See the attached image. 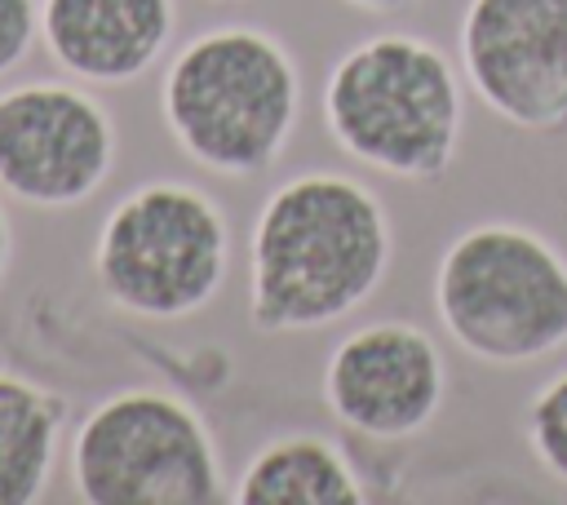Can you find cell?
Returning <instances> with one entry per match:
<instances>
[{"label":"cell","mask_w":567,"mask_h":505,"mask_svg":"<svg viewBox=\"0 0 567 505\" xmlns=\"http://www.w3.org/2000/svg\"><path fill=\"white\" fill-rule=\"evenodd\" d=\"M394 230L381 195L350 173H301L266 195L248 230V323L266 337L319 332L385 279Z\"/></svg>","instance_id":"cell-1"},{"label":"cell","mask_w":567,"mask_h":505,"mask_svg":"<svg viewBox=\"0 0 567 505\" xmlns=\"http://www.w3.org/2000/svg\"><path fill=\"white\" fill-rule=\"evenodd\" d=\"M319 106L332 146L394 182H434L461 151L465 89L452 58L425 35L359 40L332 62Z\"/></svg>","instance_id":"cell-2"},{"label":"cell","mask_w":567,"mask_h":505,"mask_svg":"<svg viewBox=\"0 0 567 505\" xmlns=\"http://www.w3.org/2000/svg\"><path fill=\"white\" fill-rule=\"evenodd\" d=\"M159 115L182 155L204 173L252 177L292 142L301 71L270 31L213 27L168 58Z\"/></svg>","instance_id":"cell-3"},{"label":"cell","mask_w":567,"mask_h":505,"mask_svg":"<svg viewBox=\"0 0 567 505\" xmlns=\"http://www.w3.org/2000/svg\"><path fill=\"white\" fill-rule=\"evenodd\" d=\"M434 315L478 363H540L567 346V257L532 226L474 221L439 252Z\"/></svg>","instance_id":"cell-4"},{"label":"cell","mask_w":567,"mask_h":505,"mask_svg":"<svg viewBox=\"0 0 567 505\" xmlns=\"http://www.w3.org/2000/svg\"><path fill=\"white\" fill-rule=\"evenodd\" d=\"M89 266L115 310L173 323L199 315L221 292L230 221L221 204L190 182H142L102 217Z\"/></svg>","instance_id":"cell-5"},{"label":"cell","mask_w":567,"mask_h":505,"mask_svg":"<svg viewBox=\"0 0 567 505\" xmlns=\"http://www.w3.org/2000/svg\"><path fill=\"white\" fill-rule=\"evenodd\" d=\"M71 487L89 505L230 501L204 416L168 390H115L84 412L66 443Z\"/></svg>","instance_id":"cell-6"},{"label":"cell","mask_w":567,"mask_h":505,"mask_svg":"<svg viewBox=\"0 0 567 505\" xmlns=\"http://www.w3.org/2000/svg\"><path fill=\"white\" fill-rule=\"evenodd\" d=\"M115 168V120L89 84L0 89V190L27 208H80Z\"/></svg>","instance_id":"cell-7"},{"label":"cell","mask_w":567,"mask_h":505,"mask_svg":"<svg viewBox=\"0 0 567 505\" xmlns=\"http://www.w3.org/2000/svg\"><path fill=\"white\" fill-rule=\"evenodd\" d=\"M456 58L496 120L523 133L567 128V0H470Z\"/></svg>","instance_id":"cell-8"},{"label":"cell","mask_w":567,"mask_h":505,"mask_svg":"<svg viewBox=\"0 0 567 505\" xmlns=\"http://www.w3.org/2000/svg\"><path fill=\"white\" fill-rule=\"evenodd\" d=\"M323 408L359 439H416L447 399V359L439 341L403 319H377L346 332L323 359Z\"/></svg>","instance_id":"cell-9"},{"label":"cell","mask_w":567,"mask_h":505,"mask_svg":"<svg viewBox=\"0 0 567 505\" xmlns=\"http://www.w3.org/2000/svg\"><path fill=\"white\" fill-rule=\"evenodd\" d=\"M173 0H40L49 58L89 89L142 80L173 40Z\"/></svg>","instance_id":"cell-10"},{"label":"cell","mask_w":567,"mask_h":505,"mask_svg":"<svg viewBox=\"0 0 567 505\" xmlns=\"http://www.w3.org/2000/svg\"><path fill=\"white\" fill-rule=\"evenodd\" d=\"M235 505H368V487L337 439L292 430L261 443L230 487Z\"/></svg>","instance_id":"cell-11"},{"label":"cell","mask_w":567,"mask_h":505,"mask_svg":"<svg viewBox=\"0 0 567 505\" xmlns=\"http://www.w3.org/2000/svg\"><path fill=\"white\" fill-rule=\"evenodd\" d=\"M66 412L58 390L0 368V505H35L49 492Z\"/></svg>","instance_id":"cell-12"},{"label":"cell","mask_w":567,"mask_h":505,"mask_svg":"<svg viewBox=\"0 0 567 505\" xmlns=\"http://www.w3.org/2000/svg\"><path fill=\"white\" fill-rule=\"evenodd\" d=\"M523 434L536 465L567 487V368L554 372L523 412Z\"/></svg>","instance_id":"cell-13"},{"label":"cell","mask_w":567,"mask_h":505,"mask_svg":"<svg viewBox=\"0 0 567 505\" xmlns=\"http://www.w3.org/2000/svg\"><path fill=\"white\" fill-rule=\"evenodd\" d=\"M40 35V0H0V75H9Z\"/></svg>","instance_id":"cell-14"},{"label":"cell","mask_w":567,"mask_h":505,"mask_svg":"<svg viewBox=\"0 0 567 505\" xmlns=\"http://www.w3.org/2000/svg\"><path fill=\"white\" fill-rule=\"evenodd\" d=\"M9 257H13V230H9V213H4V204H0V279H4V270H9Z\"/></svg>","instance_id":"cell-15"},{"label":"cell","mask_w":567,"mask_h":505,"mask_svg":"<svg viewBox=\"0 0 567 505\" xmlns=\"http://www.w3.org/2000/svg\"><path fill=\"white\" fill-rule=\"evenodd\" d=\"M346 4L368 9V13H399V9H408V4H416V0H346Z\"/></svg>","instance_id":"cell-16"},{"label":"cell","mask_w":567,"mask_h":505,"mask_svg":"<svg viewBox=\"0 0 567 505\" xmlns=\"http://www.w3.org/2000/svg\"><path fill=\"white\" fill-rule=\"evenodd\" d=\"M213 4H239V0H213Z\"/></svg>","instance_id":"cell-17"}]
</instances>
